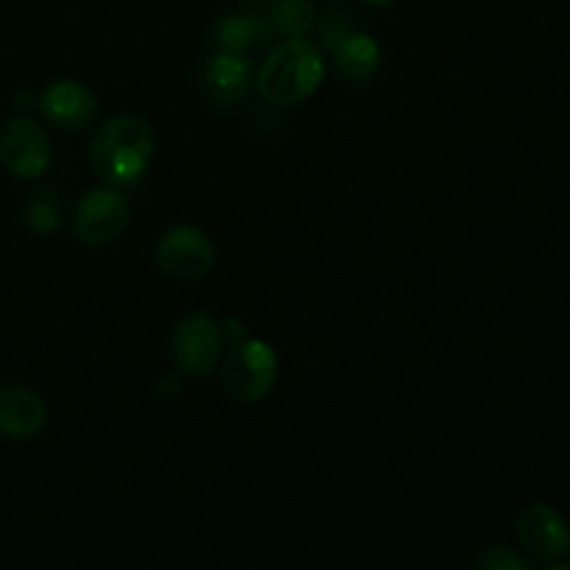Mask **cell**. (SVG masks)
I'll return each instance as SVG.
<instances>
[{
  "mask_svg": "<svg viewBox=\"0 0 570 570\" xmlns=\"http://www.w3.org/2000/svg\"><path fill=\"white\" fill-rule=\"evenodd\" d=\"M223 326L204 312L181 317L170 334V360L187 376H206L223 356Z\"/></svg>",
  "mask_w": 570,
  "mask_h": 570,
  "instance_id": "277c9868",
  "label": "cell"
},
{
  "mask_svg": "<svg viewBox=\"0 0 570 570\" xmlns=\"http://www.w3.org/2000/svg\"><path fill=\"white\" fill-rule=\"evenodd\" d=\"M217 250L209 234L198 226H173L156 245L161 273L178 282H198L215 267Z\"/></svg>",
  "mask_w": 570,
  "mask_h": 570,
  "instance_id": "8992f818",
  "label": "cell"
},
{
  "mask_svg": "<svg viewBox=\"0 0 570 570\" xmlns=\"http://www.w3.org/2000/svg\"><path fill=\"white\" fill-rule=\"evenodd\" d=\"M256 39H259V22L248 14H228L215 28V42L226 53H245Z\"/></svg>",
  "mask_w": 570,
  "mask_h": 570,
  "instance_id": "5bb4252c",
  "label": "cell"
},
{
  "mask_svg": "<svg viewBox=\"0 0 570 570\" xmlns=\"http://www.w3.org/2000/svg\"><path fill=\"white\" fill-rule=\"evenodd\" d=\"M220 382L234 401L256 404L267 399L278 382V356L262 340H239L220 365Z\"/></svg>",
  "mask_w": 570,
  "mask_h": 570,
  "instance_id": "3957f363",
  "label": "cell"
},
{
  "mask_svg": "<svg viewBox=\"0 0 570 570\" xmlns=\"http://www.w3.org/2000/svg\"><path fill=\"white\" fill-rule=\"evenodd\" d=\"M159 393H161V399H176V395L181 393V384H178V379L165 376V382L159 384Z\"/></svg>",
  "mask_w": 570,
  "mask_h": 570,
  "instance_id": "ac0fdd59",
  "label": "cell"
},
{
  "mask_svg": "<svg viewBox=\"0 0 570 570\" xmlns=\"http://www.w3.org/2000/svg\"><path fill=\"white\" fill-rule=\"evenodd\" d=\"M317 11L312 0H276L273 6V28L287 39L306 37L315 28Z\"/></svg>",
  "mask_w": 570,
  "mask_h": 570,
  "instance_id": "4fadbf2b",
  "label": "cell"
},
{
  "mask_svg": "<svg viewBox=\"0 0 570 570\" xmlns=\"http://www.w3.org/2000/svg\"><path fill=\"white\" fill-rule=\"evenodd\" d=\"M128 198L117 187H95L78 200L76 215H72V228L76 237L89 248H104L111 245L128 228Z\"/></svg>",
  "mask_w": 570,
  "mask_h": 570,
  "instance_id": "5b68a950",
  "label": "cell"
},
{
  "mask_svg": "<svg viewBox=\"0 0 570 570\" xmlns=\"http://www.w3.org/2000/svg\"><path fill=\"white\" fill-rule=\"evenodd\" d=\"M26 223L33 234L48 237L61 226V198L53 187H45L28 200Z\"/></svg>",
  "mask_w": 570,
  "mask_h": 570,
  "instance_id": "9a60e30c",
  "label": "cell"
},
{
  "mask_svg": "<svg viewBox=\"0 0 570 570\" xmlns=\"http://www.w3.org/2000/svg\"><path fill=\"white\" fill-rule=\"evenodd\" d=\"M254 70L243 53H217L204 70V92L215 106H234L248 95Z\"/></svg>",
  "mask_w": 570,
  "mask_h": 570,
  "instance_id": "8fae6325",
  "label": "cell"
},
{
  "mask_svg": "<svg viewBox=\"0 0 570 570\" xmlns=\"http://www.w3.org/2000/svg\"><path fill=\"white\" fill-rule=\"evenodd\" d=\"M154 128L139 115H115L98 128L89 142V165L109 187H131L154 159Z\"/></svg>",
  "mask_w": 570,
  "mask_h": 570,
  "instance_id": "6da1fadb",
  "label": "cell"
},
{
  "mask_svg": "<svg viewBox=\"0 0 570 570\" xmlns=\"http://www.w3.org/2000/svg\"><path fill=\"white\" fill-rule=\"evenodd\" d=\"M362 3H367V6H390V3H393V0H362Z\"/></svg>",
  "mask_w": 570,
  "mask_h": 570,
  "instance_id": "d6986e66",
  "label": "cell"
},
{
  "mask_svg": "<svg viewBox=\"0 0 570 570\" xmlns=\"http://www.w3.org/2000/svg\"><path fill=\"white\" fill-rule=\"evenodd\" d=\"M48 423V404L26 384H0V434L9 440H33Z\"/></svg>",
  "mask_w": 570,
  "mask_h": 570,
  "instance_id": "30bf717a",
  "label": "cell"
},
{
  "mask_svg": "<svg viewBox=\"0 0 570 570\" xmlns=\"http://www.w3.org/2000/svg\"><path fill=\"white\" fill-rule=\"evenodd\" d=\"M515 534L534 560L554 562L568 554V521L549 504H527L515 518Z\"/></svg>",
  "mask_w": 570,
  "mask_h": 570,
  "instance_id": "ba28073f",
  "label": "cell"
},
{
  "mask_svg": "<svg viewBox=\"0 0 570 570\" xmlns=\"http://www.w3.org/2000/svg\"><path fill=\"white\" fill-rule=\"evenodd\" d=\"M39 109H42L45 120L59 131L81 134L98 117V100L83 83L61 78L45 89L42 98H39Z\"/></svg>",
  "mask_w": 570,
  "mask_h": 570,
  "instance_id": "9c48e42d",
  "label": "cell"
},
{
  "mask_svg": "<svg viewBox=\"0 0 570 570\" xmlns=\"http://www.w3.org/2000/svg\"><path fill=\"white\" fill-rule=\"evenodd\" d=\"M479 568L484 570H523L529 562L504 543H493L479 554Z\"/></svg>",
  "mask_w": 570,
  "mask_h": 570,
  "instance_id": "2e32d148",
  "label": "cell"
},
{
  "mask_svg": "<svg viewBox=\"0 0 570 570\" xmlns=\"http://www.w3.org/2000/svg\"><path fill=\"white\" fill-rule=\"evenodd\" d=\"M50 139L31 117H14L0 128V165L20 181H37L50 167Z\"/></svg>",
  "mask_w": 570,
  "mask_h": 570,
  "instance_id": "52a82bcc",
  "label": "cell"
},
{
  "mask_svg": "<svg viewBox=\"0 0 570 570\" xmlns=\"http://www.w3.org/2000/svg\"><path fill=\"white\" fill-rule=\"evenodd\" d=\"M568 560H570V546H568ZM568 566H570V562H568Z\"/></svg>",
  "mask_w": 570,
  "mask_h": 570,
  "instance_id": "ffe728a7",
  "label": "cell"
},
{
  "mask_svg": "<svg viewBox=\"0 0 570 570\" xmlns=\"http://www.w3.org/2000/svg\"><path fill=\"white\" fill-rule=\"evenodd\" d=\"M334 53V67L340 70V76H345L348 81H365L382 65V50L379 42L367 33H354L340 39L332 48Z\"/></svg>",
  "mask_w": 570,
  "mask_h": 570,
  "instance_id": "7c38bea8",
  "label": "cell"
},
{
  "mask_svg": "<svg viewBox=\"0 0 570 570\" xmlns=\"http://www.w3.org/2000/svg\"><path fill=\"white\" fill-rule=\"evenodd\" d=\"M323 76H326V59L321 48L306 37H295L284 39L271 50L254 83L265 104L295 106L321 89Z\"/></svg>",
  "mask_w": 570,
  "mask_h": 570,
  "instance_id": "7a4b0ae2",
  "label": "cell"
},
{
  "mask_svg": "<svg viewBox=\"0 0 570 570\" xmlns=\"http://www.w3.org/2000/svg\"><path fill=\"white\" fill-rule=\"evenodd\" d=\"M348 33H351L348 20H343L340 14H326V20L321 22V42L326 45V48H334V45H337L343 37H348Z\"/></svg>",
  "mask_w": 570,
  "mask_h": 570,
  "instance_id": "e0dca14e",
  "label": "cell"
}]
</instances>
